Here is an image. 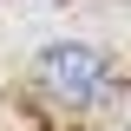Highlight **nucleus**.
I'll list each match as a JSON object with an SVG mask.
<instances>
[{
  "mask_svg": "<svg viewBox=\"0 0 131 131\" xmlns=\"http://www.w3.org/2000/svg\"><path fill=\"white\" fill-rule=\"evenodd\" d=\"M39 85H46L59 105H92L105 92V59L79 39H66V46H46L39 52Z\"/></svg>",
  "mask_w": 131,
  "mask_h": 131,
  "instance_id": "1",
  "label": "nucleus"
}]
</instances>
